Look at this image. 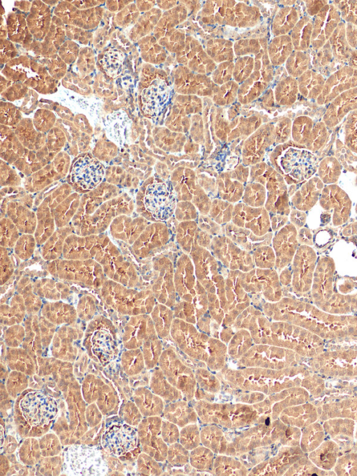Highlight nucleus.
<instances>
[{"label":"nucleus","mask_w":357,"mask_h":476,"mask_svg":"<svg viewBox=\"0 0 357 476\" xmlns=\"http://www.w3.org/2000/svg\"><path fill=\"white\" fill-rule=\"evenodd\" d=\"M108 467L95 447L73 445L65 452L62 473L68 475H105Z\"/></svg>","instance_id":"nucleus-1"},{"label":"nucleus","mask_w":357,"mask_h":476,"mask_svg":"<svg viewBox=\"0 0 357 476\" xmlns=\"http://www.w3.org/2000/svg\"><path fill=\"white\" fill-rule=\"evenodd\" d=\"M278 162L289 184L310 179L319 165L317 156L305 146L288 147L280 155Z\"/></svg>","instance_id":"nucleus-2"},{"label":"nucleus","mask_w":357,"mask_h":476,"mask_svg":"<svg viewBox=\"0 0 357 476\" xmlns=\"http://www.w3.org/2000/svg\"><path fill=\"white\" fill-rule=\"evenodd\" d=\"M23 419L31 426H43L52 422L58 413L54 399L39 391L24 394L20 402Z\"/></svg>","instance_id":"nucleus-3"},{"label":"nucleus","mask_w":357,"mask_h":476,"mask_svg":"<svg viewBox=\"0 0 357 476\" xmlns=\"http://www.w3.org/2000/svg\"><path fill=\"white\" fill-rule=\"evenodd\" d=\"M176 203L175 191L170 184L154 182L147 186L144 197V207L155 218H169L174 212Z\"/></svg>","instance_id":"nucleus-4"},{"label":"nucleus","mask_w":357,"mask_h":476,"mask_svg":"<svg viewBox=\"0 0 357 476\" xmlns=\"http://www.w3.org/2000/svg\"><path fill=\"white\" fill-rule=\"evenodd\" d=\"M137 442L136 430L128 424L119 422L106 429L100 444L108 454L120 456L133 450Z\"/></svg>","instance_id":"nucleus-5"},{"label":"nucleus","mask_w":357,"mask_h":476,"mask_svg":"<svg viewBox=\"0 0 357 476\" xmlns=\"http://www.w3.org/2000/svg\"><path fill=\"white\" fill-rule=\"evenodd\" d=\"M354 87H357V70L345 65L326 78L317 103L319 105L329 104L340 94Z\"/></svg>","instance_id":"nucleus-6"},{"label":"nucleus","mask_w":357,"mask_h":476,"mask_svg":"<svg viewBox=\"0 0 357 476\" xmlns=\"http://www.w3.org/2000/svg\"><path fill=\"white\" fill-rule=\"evenodd\" d=\"M312 19L313 29L310 48L317 50L329 40L342 20L340 12L333 3L326 5Z\"/></svg>","instance_id":"nucleus-7"},{"label":"nucleus","mask_w":357,"mask_h":476,"mask_svg":"<svg viewBox=\"0 0 357 476\" xmlns=\"http://www.w3.org/2000/svg\"><path fill=\"white\" fill-rule=\"evenodd\" d=\"M105 168L94 158L86 156L79 158L73 164L71 171L72 181L84 190L95 188L102 180Z\"/></svg>","instance_id":"nucleus-8"},{"label":"nucleus","mask_w":357,"mask_h":476,"mask_svg":"<svg viewBox=\"0 0 357 476\" xmlns=\"http://www.w3.org/2000/svg\"><path fill=\"white\" fill-rule=\"evenodd\" d=\"M354 110H357V87L342 93L328 104L323 122L328 128H332Z\"/></svg>","instance_id":"nucleus-9"},{"label":"nucleus","mask_w":357,"mask_h":476,"mask_svg":"<svg viewBox=\"0 0 357 476\" xmlns=\"http://www.w3.org/2000/svg\"><path fill=\"white\" fill-rule=\"evenodd\" d=\"M319 202L325 209H334L335 223H342L349 216L351 201L348 195L337 185L324 186L319 198Z\"/></svg>","instance_id":"nucleus-10"},{"label":"nucleus","mask_w":357,"mask_h":476,"mask_svg":"<svg viewBox=\"0 0 357 476\" xmlns=\"http://www.w3.org/2000/svg\"><path fill=\"white\" fill-rule=\"evenodd\" d=\"M170 96V89L162 80L156 79L141 94L143 112L149 117L158 115Z\"/></svg>","instance_id":"nucleus-11"},{"label":"nucleus","mask_w":357,"mask_h":476,"mask_svg":"<svg viewBox=\"0 0 357 476\" xmlns=\"http://www.w3.org/2000/svg\"><path fill=\"white\" fill-rule=\"evenodd\" d=\"M309 54L312 68L326 78L345 66L334 59L328 40L317 50L310 48Z\"/></svg>","instance_id":"nucleus-12"},{"label":"nucleus","mask_w":357,"mask_h":476,"mask_svg":"<svg viewBox=\"0 0 357 476\" xmlns=\"http://www.w3.org/2000/svg\"><path fill=\"white\" fill-rule=\"evenodd\" d=\"M324 187V183L319 177L310 179L294 194V204L301 210L310 209L319 200Z\"/></svg>","instance_id":"nucleus-13"},{"label":"nucleus","mask_w":357,"mask_h":476,"mask_svg":"<svg viewBox=\"0 0 357 476\" xmlns=\"http://www.w3.org/2000/svg\"><path fill=\"white\" fill-rule=\"evenodd\" d=\"M328 42L334 59L343 64L347 65L352 49L346 38L345 22L342 21L331 36Z\"/></svg>","instance_id":"nucleus-14"},{"label":"nucleus","mask_w":357,"mask_h":476,"mask_svg":"<svg viewBox=\"0 0 357 476\" xmlns=\"http://www.w3.org/2000/svg\"><path fill=\"white\" fill-rule=\"evenodd\" d=\"M326 77L313 69H309L299 78V89L309 100H317L322 92Z\"/></svg>","instance_id":"nucleus-15"},{"label":"nucleus","mask_w":357,"mask_h":476,"mask_svg":"<svg viewBox=\"0 0 357 476\" xmlns=\"http://www.w3.org/2000/svg\"><path fill=\"white\" fill-rule=\"evenodd\" d=\"M312 17L305 15L297 23L294 32V44L297 50H307L311 46Z\"/></svg>","instance_id":"nucleus-16"},{"label":"nucleus","mask_w":357,"mask_h":476,"mask_svg":"<svg viewBox=\"0 0 357 476\" xmlns=\"http://www.w3.org/2000/svg\"><path fill=\"white\" fill-rule=\"evenodd\" d=\"M342 166L335 156H326L318 165L319 178L324 184L335 183L340 174Z\"/></svg>","instance_id":"nucleus-17"},{"label":"nucleus","mask_w":357,"mask_h":476,"mask_svg":"<svg viewBox=\"0 0 357 476\" xmlns=\"http://www.w3.org/2000/svg\"><path fill=\"white\" fill-rule=\"evenodd\" d=\"M328 138L327 126L323 121H318L314 124L305 147L312 152H317L324 147Z\"/></svg>","instance_id":"nucleus-18"},{"label":"nucleus","mask_w":357,"mask_h":476,"mask_svg":"<svg viewBox=\"0 0 357 476\" xmlns=\"http://www.w3.org/2000/svg\"><path fill=\"white\" fill-rule=\"evenodd\" d=\"M124 55L117 50H109L104 54L100 62L105 73L110 77L119 75L123 68Z\"/></svg>","instance_id":"nucleus-19"},{"label":"nucleus","mask_w":357,"mask_h":476,"mask_svg":"<svg viewBox=\"0 0 357 476\" xmlns=\"http://www.w3.org/2000/svg\"><path fill=\"white\" fill-rule=\"evenodd\" d=\"M335 157L347 170L357 174V155L338 139L335 141Z\"/></svg>","instance_id":"nucleus-20"},{"label":"nucleus","mask_w":357,"mask_h":476,"mask_svg":"<svg viewBox=\"0 0 357 476\" xmlns=\"http://www.w3.org/2000/svg\"><path fill=\"white\" fill-rule=\"evenodd\" d=\"M344 144L357 154V110L350 112L344 121Z\"/></svg>","instance_id":"nucleus-21"},{"label":"nucleus","mask_w":357,"mask_h":476,"mask_svg":"<svg viewBox=\"0 0 357 476\" xmlns=\"http://www.w3.org/2000/svg\"><path fill=\"white\" fill-rule=\"evenodd\" d=\"M313 126V120L310 117L307 116L298 117L295 120L293 126L294 140L301 145L305 146Z\"/></svg>","instance_id":"nucleus-22"},{"label":"nucleus","mask_w":357,"mask_h":476,"mask_svg":"<svg viewBox=\"0 0 357 476\" xmlns=\"http://www.w3.org/2000/svg\"><path fill=\"white\" fill-rule=\"evenodd\" d=\"M332 3L337 8L344 22L357 27V1H334Z\"/></svg>","instance_id":"nucleus-23"},{"label":"nucleus","mask_w":357,"mask_h":476,"mask_svg":"<svg viewBox=\"0 0 357 476\" xmlns=\"http://www.w3.org/2000/svg\"><path fill=\"white\" fill-rule=\"evenodd\" d=\"M93 341L95 350H101L103 356H106L111 350H112V345L110 343L111 337L107 332H98L94 335Z\"/></svg>","instance_id":"nucleus-24"},{"label":"nucleus","mask_w":357,"mask_h":476,"mask_svg":"<svg viewBox=\"0 0 357 476\" xmlns=\"http://www.w3.org/2000/svg\"><path fill=\"white\" fill-rule=\"evenodd\" d=\"M328 1H305V9L308 16L314 17L327 4Z\"/></svg>","instance_id":"nucleus-25"},{"label":"nucleus","mask_w":357,"mask_h":476,"mask_svg":"<svg viewBox=\"0 0 357 476\" xmlns=\"http://www.w3.org/2000/svg\"><path fill=\"white\" fill-rule=\"evenodd\" d=\"M347 40L352 50L357 49V27L351 23H345Z\"/></svg>","instance_id":"nucleus-26"},{"label":"nucleus","mask_w":357,"mask_h":476,"mask_svg":"<svg viewBox=\"0 0 357 476\" xmlns=\"http://www.w3.org/2000/svg\"><path fill=\"white\" fill-rule=\"evenodd\" d=\"M356 212H357V204H356Z\"/></svg>","instance_id":"nucleus-27"}]
</instances>
